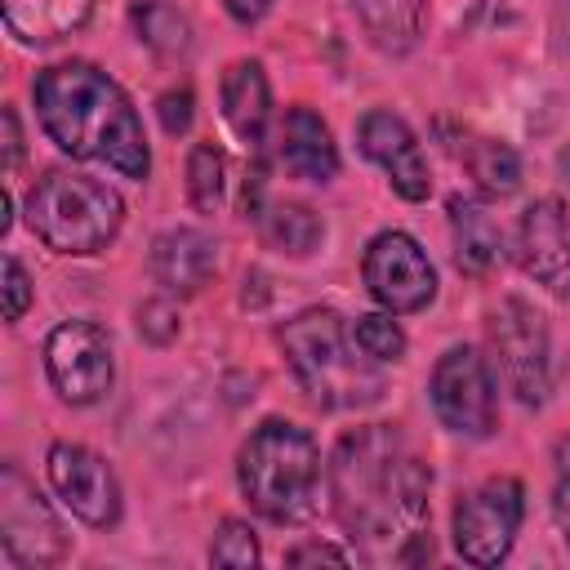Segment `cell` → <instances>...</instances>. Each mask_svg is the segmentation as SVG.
Returning a JSON list of instances; mask_svg holds the SVG:
<instances>
[{
  "label": "cell",
  "mask_w": 570,
  "mask_h": 570,
  "mask_svg": "<svg viewBox=\"0 0 570 570\" xmlns=\"http://www.w3.org/2000/svg\"><path fill=\"white\" fill-rule=\"evenodd\" d=\"M27 307H31V281H27L22 263L13 254H4V321H22Z\"/></svg>",
  "instance_id": "29"
},
{
  "label": "cell",
  "mask_w": 570,
  "mask_h": 570,
  "mask_svg": "<svg viewBox=\"0 0 570 570\" xmlns=\"http://www.w3.org/2000/svg\"><path fill=\"white\" fill-rule=\"evenodd\" d=\"M450 236H454V263L468 276H485L503 254L490 209L472 196H450Z\"/></svg>",
  "instance_id": "19"
},
{
  "label": "cell",
  "mask_w": 570,
  "mask_h": 570,
  "mask_svg": "<svg viewBox=\"0 0 570 570\" xmlns=\"http://www.w3.org/2000/svg\"><path fill=\"white\" fill-rule=\"evenodd\" d=\"M276 343L298 379V387L307 392L312 405L321 410H356L379 401L383 379L370 361L356 356V338L347 343V325L334 307H307L298 316H289L276 330Z\"/></svg>",
  "instance_id": "4"
},
{
  "label": "cell",
  "mask_w": 570,
  "mask_h": 570,
  "mask_svg": "<svg viewBox=\"0 0 570 570\" xmlns=\"http://www.w3.org/2000/svg\"><path fill=\"white\" fill-rule=\"evenodd\" d=\"M356 138H361V151L387 174V183L401 200H428V191H432L428 156H423L414 129L396 111H383V107L365 111L356 125Z\"/></svg>",
  "instance_id": "13"
},
{
  "label": "cell",
  "mask_w": 570,
  "mask_h": 570,
  "mask_svg": "<svg viewBox=\"0 0 570 570\" xmlns=\"http://www.w3.org/2000/svg\"><path fill=\"white\" fill-rule=\"evenodd\" d=\"M428 463L387 423L338 436L330 454L334 517L370 557L410 561V543L428 539Z\"/></svg>",
  "instance_id": "1"
},
{
  "label": "cell",
  "mask_w": 570,
  "mask_h": 570,
  "mask_svg": "<svg viewBox=\"0 0 570 570\" xmlns=\"http://www.w3.org/2000/svg\"><path fill=\"white\" fill-rule=\"evenodd\" d=\"M209 561L214 566H232V570H245V566H258V539L245 521H223L214 543H209Z\"/></svg>",
  "instance_id": "26"
},
{
  "label": "cell",
  "mask_w": 570,
  "mask_h": 570,
  "mask_svg": "<svg viewBox=\"0 0 570 570\" xmlns=\"http://www.w3.org/2000/svg\"><path fill=\"white\" fill-rule=\"evenodd\" d=\"M134 22H138V40L151 45L156 53H165V58H178V53L191 49V27H187V18H183L174 4H165V0L138 4V9H134Z\"/></svg>",
  "instance_id": "23"
},
{
  "label": "cell",
  "mask_w": 570,
  "mask_h": 570,
  "mask_svg": "<svg viewBox=\"0 0 570 570\" xmlns=\"http://www.w3.org/2000/svg\"><path fill=\"white\" fill-rule=\"evenodd\" d=\"M151 272L174 294H196L218 272V240L196 227H174L151 245Z\"/></svg>",
  "instance_id": "15"
},
{
  "label": "cell",
  "mask_w": 570,
  "mask_h": 570,
  "mask_svg": "<svg viewBox=\"0 0 570 570\" xmlns=\"http://www.w3.org/2000/svg\"><path fill=\"white\" fill-rule=\"evenodd\" d=\"M191 107H196L191 89H169V94H160L156 116H160L165 134H187V129H191Z\"/></svg>",
  "instance_id": "30"
},
{
  "label": "cell",
  "mask_w": 570,
  "mask_h": 570,
  "mask_svg": "<svg viewBox=\"0 0 570 570\" xmlns=\"http://www.w3.org/2000/svg\"><path fill=\"white\" fill-rule=\"evenodd\" d=\"M4 22L22 45H58L89 22L94 0H0Z\"/></svg>",
  "instance_id": "18"
},
{
  "label": "cell",
  "mask_w": 570,
  "mask_h": 570,
  "mask_svg": "<svg viewBox=\"0 0 570 570\" xmlns=\"http://www.w3.org/2000/svg\"><path fill=\"white\" fill-rule=\"evenodd\" d=\"M45 370L53 392L67 405H94L111 392L116 361H111V338L94 321H62L45 338Z\"/></svg>",
  "instance_id": "8"
},
{
  "label": "cell",
  "mask_w": 570,
  "mask_h": 570,
  "mask_svg": "<svg viewBox=\"0 0 570 570\" xmlns=\"http://www.w3.org/2000/svg\"><path fill=\"white\" fill-rule=\"evenodd\" d=\"M490 343L503 383L521 405H543L548 396V325L525 298H503L490 321Z\"/></svg>",
  "instance_id": "11"
},
{
  "label": "cell",
  "mask_w": 570,
  "mask_h": 570,
  "mask_svg": "<svg viewBox=\"0 0 570 570\" xmlns=\"http://www.w3.org/2000/svg\"><path fill=\"white\" fill-rule=\"evenodd\" d=\"M525 490L512 476H494L454 503V548L472 566H499L521 530Z\"/></svg>",
  "instance_id": "7"
},
{
  "label": "cell",
  "mask_w": 570,
  "mask_h": 570,
  "mask_svg": "<svg viewBox=\"0 0 570 570\" xmlns=\"http://www.w3.org/2000/svg\"><path fill=\"white\" fill-rule=\"evenodd\" d=\"M0 125H4V174H13V169H18V160H22V134H18V111H13V107H4V111H0Z\"/></svg>",
  "instance_id": "31"
},
{
  "label": "cell",
  "mask_w": 570,
  "mask_h": 570,
  "mask_svg": "<svg viewBox=\"0 0 570 570\" xmlns=\"http://www.w3.org/2000/svg\"><path fill=\"white\" fill-rule=\"evenodd\" d=\"M45 468H49V485L58 490V499L85 525L111 530L120 521V485H116V472L107 468V459H98L85 445L58 441V445H49Z\"/></svg>",
  "instance_id": "12"
},
{
  "label": "cell",
  "mask_w": 570,
  "mask_h": 570,
  "mask_svg": "<svg viewBox=\"0 0 570 570\" xmlns=\"http://www.w3.org/2000/svg\"><path fill=\"white\" fill-rule=\"evenodd\" d=\"M27 223L53 254H98L125 223V200L71 169H49L27 196Z\"/></svg>",
  "instance_id": "5"
},
{
  "label": "cell",
  "mask_w": 570,
  "mask_h": 570,
  "mask_svg": "<svg viewBox=\"0 0 570 570\" xmlns=\"http://www.w3.org/2000/svg\"><path fill=\"white\" fill-rule=\"evenodd\" d=\"M223 9H227L236 22H258V18L272 9V0H223Z\"/></svg>",
  "instance_id": "33"
},
{
  "label": "cell",
  "mask_w": 570,
  "mask_h": 570,
  "mask_svg": "<svg viewBox=\"0 0 570 570\" xmlns=\"http://www.w3.org/2000/svg\"><path fill=\"white\" fill-rule=\"evenodd\" d=\"M517 263L552 294H570V223L557 196L525 205L517 223Z\"/></svg>",
  "instance_id": "14"
},
{
  "label": "cell",
  "mask_w": 570,
  "mask_h": 570,
  "mask_svg": "<svg viewBox=\"0 0 570 570\" xmlns=\"http://www.w3.org/2000/svg\"><path fill=\"white\" fill-rule=\"evenodd\" d=\"M454 151H459L463 169L476 178V187H481L485 196H512V191H517V183H521V160H517V151H512L508 142L468 134V138L454 142Z\"/></svg>",
  "instance_id": "21"
},
{
  "label": "cell",
  "mask_w": 570,
  "mask_h": 570,
  "mask_svg": "<svg viewBox=\"0 0 570 570\" xmlns=\"http://www.w3.org/2000/svg\"><path fill=\"white\" fill-rule=\"evenodd\" d=\"M423 4L428 0H352L365 36L383 53H405L423 31Z\"/></svg>",
  "instance_id": "20"
},
{
  "label": "cell",
  "mask_w": 570,
  "mask_h": 570,
  "mask_svg": "<svg viewBox=\"0 0 570 570\" xmlns=\"http://www.w3.org/2000/svg\"><path fill=\"white\" fill-rule=\"evenodd\" d=\"M0 557L9 570H36L67 557V534L45 494L18 463L0 468Z\"/></svg>",
  "instance_id": "6"
},
{
  "label": "cell",
  "mask_w": 570,
  "mask_h": 570,
  "mask_svg": "<svg viewBox=\"0 0 570 570\" xmlns=\"http://www.w3.org/2000/svg\"><path fill=\"white\" fill-rule=\"evenodd\" d=\"M352 338H356V347H361L370 361H401V356H405V334H401V325H396L392 316H383V312L356 316Z\"/></svg>",
  "instance_id": "25"
},
{
  "label": "cell",
  "mask_w": 570,
  "mask_h": 570,
  "mask_svg": "<svg viewBox=\"0 0 570 570\" xmlns=\"http://www.w3.org/2000/svg\"><path fill=\"white\" fill-rule=\"evenodd\" d=\"M263 236H267L272 249L303 258V254H312L325 240V223L307 205H272L263 214Z\"/></svg>",
  "instance_id": "22"
},
{
  "label": "cell",
  "mask_w": 570,
  "mask_h": 570,
  "mask_svg": "<svg viewBox=\"0 0 570 570\" xmlns=\"http://www.w3.org/2000/svg\"><path fill=\"white\" fill-rule=\"evenodd\" d=\"M227 191V156L218 142H196L187 156V196L200 214H218Z\"/></svg>",
  "instance_id": "24"
},
{
  "label": "cell",
  "mask_w": 570,
  "mask_h": 570,
  "mask_svg": "<svg viewBox=\"0 0 570 570\" xmlns=\"http://www.w3.org/2000/svg\"><path fill=\"white\" fill-rule=\"evenodd\" d=\"M289 566H307V561H334V566H347V552L343 548H330V543H303L285 557Z\"/></svg>",
  "instance_id": "32"
},
{
  "label": "cell",
  "mask_w": 570,
  "mask_h": 570,
  "mask_svg": "<svg viewBox=\"0 0 570 570\" xmlns=\"http://www.w3.org/2000/svg\"><path fill=\"white\" fill-rule=\"evenodd\" d=\"M36 116L58 151L98 160L120 178L151 174V147L125 89L94 62H53L31 80Z\"/></svg>",
  "instance_id": "2"
},
{
  "label": "cell",
  "mask_w": 570,
  "mask_h": 570,
  "mask_svg": "<svg viewBox=\"0 0 570 570\" xmlns=\"http://www.w3.org/2000/svg\"><path fill=\"white\" fill-rule=\"evenodd\" d=\"M428 392H432V410L436 419L459 432V436H490L494 432V419H499V401H494V383H490V370H485V356L472 352V347H450L432 379H428Z\"/></svg>",
  "instance_id": "9"
},
{
  "label": "cell",
  "mask_w": 570,
  "mask_h": 570,
  "mask_svg": "<svg viewBox=\"0 0 570 570\" xmlns=\"http://www.w3.org/2000/svg\"><path fill=\"white\" fill-rule=\"evenodd\" d=\"M240 494L276 525H303L321 508V450L307 428L267 419L240 445Z\"/></svg>",
  "instance_id": "3"
},
{
  "label": "cell",
  "mask_w": 570,
  "mask_h": 570,
  "mask_svg": "<svg viewBox=\"0 0 570 570\" xmlns=\"http://www.w3.org/2000/svg\"><path fill=\"white\" fill-rule=\"evenodd\" d=\"M361 276H365V289H370L392 316L423 312V307L436 298V267H432V258L423 254V245H419L414 236H405V232H379V236L365 245Z\"/></svg>",
  "instance_id": "10"
},
{
  "label": "cell",
  "mask_w": 570,
  "mask_h": 570,
  "mask_svg": "<svg viewBox=\"0 0 570 570\" xmlns=\"http://www.w3.org/2000/svg\"><path fill=\"white\" fill-rule=\"evenodd\" d=\"M138 334H142L147 343H169V338L178 334V312H174L165 298L142 303V307H138Z\"/></svg>",
  "instance_id": "28"
},
{
  "label": "cell",
  "mask_w": 570,
  "mask_h": 570,
  "mask_svg": "<svg viewBox=\"0 0 570 570\" xmlns=\"http://www.w3.org/2000/svg\"><path fill=\"white\" fill-rule=\"evenodd\" d=\"M281 160L294 178L330 183L338 174V147L330 138V125L312 107H289L281 120Z\"/></svg>",
  "instance_id": "17"
},
{
  "label": "cell",
  "mask_w": 570,
  "mask_h": 570,
  "mask_svg": "<svg viewBox=\"0 0 570 570\" xmlns=\"http://www.w3.org/2000/svg\"><path fill=\"white\" fill-rule=\"evenodd\" d=\"M552 517L570 543V441H561L552 459Z\"/></svg>",
  "instance_id": "27"
},
{
  "label": "cell",
  "mask_w": 570,
  "mask_h": 570,
  "mask_svg": "<svg viewBox=\"0 0 570 570\" xmlns=\"http://www.w3.org/2000/svg\"><path fill=\"white\" fill-rule=\"evenodd\" d=\"M218 98H223V120L232 125V134L249 151H258L263 138H267V120H272V89H267L263 62H254V58L232 62L227 76H223Z\"/></svg>",
  "instance_id": "16"
}]
</instances>
